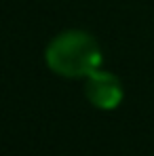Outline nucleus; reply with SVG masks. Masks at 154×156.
Instances as JSON below:
<instances>
[{
    "label": "nucleus",
    "instance_id": "obj_1",
    "mask_svg": "<svg viewBox=\"0 0 154 156\" xmlns=\"http://www.w3.org/2000/svg\"><path fill=\"white\" fill-rule=\"evenodd\" d=\"M102 47L84 30H63L45 49V63L53 74L70 80H84L102 68Z\"/></svg>",
    "mask_w": 154,
    "mask_h": 156
},
{
    "label": "nucleus",
    "instance_id": "obj_2",
    "mask_svg": "<svg viewBox=\"0 0 154 156\" xmlns=\"http://www.w3.org/2000/svg\"><path fill=\"white\" fill-rule=\"evenodd\" d=\"M84 97L93 108L108 112L120 105L125 97V89L116 74L99 68L84 78Z\"/></svg>",
    "mask_w": 154,
    "mask_h": 156
}]
</instances>
